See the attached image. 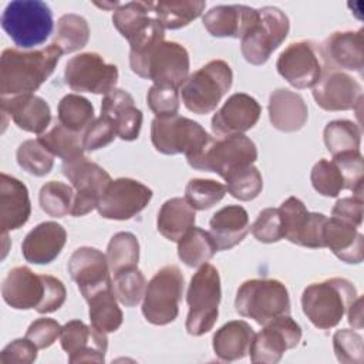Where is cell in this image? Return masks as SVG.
<instances>
[{"label": "cell", "instance_id": "cell-19", "mask_svg": "<svg viewBox=\"0 0 364 364\" xmlns=\"http://www.w3.org/2000/svg\"><path fill=\"white\" fill-rule=\"evenodd\" d=\"M151 198L152 191L146 185L131 178H118L108 183L97 209L104 219L127 220L138 215Z\"/></svg>", "mask_w": 364, "mask_h": 364}, {"label": "cell", "instance_id": "cell-30", "mask_svg": "<svg viewBox=\"0 0 364 364\" xmlns=\"http://www.w3.org/2000/svg\"><path fill=\"white\" fill-rule=\"evenodd\" d=\"M309 118L303 97L287 88H277L269 97V119L282 132L300 131Z\"/></svg>", "mask_w": 364, "mask_h": 364}, {"label": "cell", "instance_id": "cell-55", "mask_svg": "<svg viewBox=\"0 0 364 364\" xmlns=\"http://www.w3.org/2000/svg\"><path fill=\"white\" fill-rule=\"evenodd\" d=\"M38 347L28 340L16 338L10 344H7L0 353V364H30L37 358Z\"/></svg>", "mask_w": 364, "mask_h": 364}, {"label": "cell", "instance_id": "cell-50", "mask_svg": "<svg viewBox=\"0 0 364 364\" xmlns=\"http://www.w3.org/2000/svg\"><path fill=\"white\" fill-rule=\"evenodd\" d=\"M336 357L343 364H363V337L351 328L337 330L333 336Z\"/></svg>", "mask_w": 364, "mask_h": 364}, {"label": "cell", "instance_id": "cell-48", "mask_svg": "<svg viewBox=\"0 0 364 364\" xmlns=\"http://www.w3.org/2000/svg\"><path fill=\"white\" fill-rule=\"evenodd\" d=\"M310 181L313 188L327 198H336L344 189V179L338 166L328 159H320L314 164Z\"/></svg>", "mask_w": 364, "mask_h": 364}, {"label": "cell", "instance_id": "cell-14", "mask_svg": "<svg viewBox=\"0 0 364 364\" xmlns=\"http://www.w3.org/2000/svg\"><path fill=\"white\" fill-rule=\"evenodd\" d=\"M209 138L210 135L199 122L179 115L155 118L151 124L152 145L164 155L185 154L189 156L200 149Z\"/></svg>", "mask_w": 364, "mask_h": 364}, {"label": "cell", "instance_id": "cell-23", "mask_svg": "<svg viewBox=\"0 0 364 364\" xmlns=\"http://www.w3.org/2000/svg\"><path fill=\"white\" fill-rule=\"evenodd\" d=\"M262 107L249 94H232L212 117V131L218 136L243 134L259 121Z\"/></svg>", "mask_w": 364, "mask_h": 364}, {"label": "cell", "instance_id": "cell-41", "mask_svg": "<svg viewBox=\"0 0 364 364\" xmlns=\"http://www.w3.org/2000/svg\"><path fill=\"white\" fill-rule=\"evenodd\" d=\"M323 138L326 148L331 155L347 151H360L361 128L350 119H334L326 125Z\"/></svg>", "mask_w": 364, "mask_h": 364}, {"label": "cell", "instance_id": "cell-38", "mask_svg": "<svg viewBox=\"0 0 364 364\" xmlns=\"http://www.w3.org/2000/svg\"><path fill=\"white\" fill-rule=\"evenodd\" d=\"M90 40V27L82 16L68 13L58 18L54 44L63 51L70 54L81 50Z\"/></svg>", "mask_w": 364, "mask_h": 364}, {"label": "cell", "instance_id": "cell-45", "mask_svg": "<svg viewBox=\"0 0 364 364\" xmlns=\"http://www.w3.org/2000/svg\"><path fill=\"white\" fill-rule=\"evenodd\" d=\"M146 280L138 267H129L114 273L112 291L125 307L136 306L145 294Z\"/></svg>", "mask_w": 364, "mask_h": 364}, {"label": "cell", "instance_id": "cell-53", "mask_svg": "<svg viewBox=\"0 0 364 364\" xmlns=\"http://www.w3.org/2000/svg\"><path fill=\"white\" fill-rule=\"evenodd\" d=\"M115 136H117V132H115L114 124L108 118L101 115L97 119H94L91 125L85 129L82 135L84 149L97 151L100 148H104L109 145Z\"/></svg>", "mask_w": 364, "mask_h": 364}, {"label": "cell", "instance_id": "cell-42", "mask_svg": "<svg viewBox=\"0 0 364 364\" xmlns=\"http://www.w3.org/2000/svg\"><path fill=\"white\" fill-rule=\"evenodd\" d=\"M105 256L112 273L136 267L139 260V242L136 236L131 232L115 233L108 243Z\"/></svg>", "mask_w": 364, "mask_h": 364}, {"label": "cell", "instance_id": "cell-37", "mask_svg": "<svg viewBox=\"0 0 364 364\" xmlns=\"http://www.w3.org/2000/svg\"><path fill=\"white\" fill-rule=\"evenodd\" d=\"M216 252L210 233L200 228H191L178 240V256L188 267H199L208 263Z\"/></svg>", "mask_w": 364, "mask_h": 364}, {"label": "cell", "instance_id": "cell-2", "mask_svg": "<svg viewBox=\"0 0 364 364\" xmlns=\"http://www.w3.org/2000/svg\"><path fill=\"white\" fill-rule=\"evenodd\" d=\"M3 300L16 310L34 309L47 314L57 311L65 301L64 283L50 274H37L27 266L11 269L1 284Z\"/></svg>", "mask_w": 364, "mask_h": 364}, {"label": "cell", "instance_id": "cell-43", "mask_svg": "<svg viewBox=\"0 0 364 364\" xmlns=\"http://www.w3.org/2000/svg\"><path fill=\"white\" fill-rule=\"evenodd\" d=\"M17 164L27 173L34 176H46L54 165V155L38 141H23L16 152Z\"/></svg>", "mask_w": 364, "mask_h": 364}, {"label": "cell", "instance_id": "cell-32", "mask_svg": "<svg viewBox=\"0 0 364 364\" xmlns=\"http://www.w3.org/2000/svg\"><path fill=\"white\" fill-rule=\"evenodd\" d=\"M210 236L218 250H229L239 245L250 230L249 215L239 205H228L213 213L210 222Z\"/></svg>", "mask_w": 364, "mask_h": 364}, {"label": "cell", "instance_id": "cell-33", "mask_svg": "<svg viewBox=\"0 0 364 364\" xmlns=\"http://www.w3.org/2000/svg\"><path fill=\"white\" fill-rule=\"evenodd\" d=\"M255 331L243 320H232L223 324L213 334L212 347L222 361H236L247 355Z\"/></svg>", "mask_w": 364, "mask_h": 364}, {"label": "cell", "instance_id": "cell-40", "mask_svg": "<svg viewBox=\"0 0 364 364\" xmlns=\"http://www.w3.org/2000/svg\"><path fill=\"white\" fill-rule=\"evenodd\" d=\"M38 141L54 155L63 159V162L84 156V144L81 134L73 132L60 122L54 125L48 132L41 134Z\"/></svg>", "mask_w": 364, "mask_h": 364}, {"label": "cell", "instance_id": "cell-16", "mask_svg": "<svg viewBox=\"0 0 364 364\" xmlns=\"http://www.w3.org/2000/svg\"><path fill=\"white\" fill-rule=\"evenodd\" d=\"M64 81L73 91L105 95L117 85L118 68L97 53H81L67 61Z\"/></svg>", "mask_w": 364, "mask_h": 364}, {"label": "cell", "instance_id": "cell-5", "mask_svg": "<svg viewBox=\"0 0 364 364\" xmlns=\"http://www.w3.org/2000/svg\"><path fill=\"white\" fill-rule=\"evenodd\" d=\"M3 30L20 48L43 44L53 31V11L41 0L10 1L0 18Z\"/></svg>", "mask_w": 364, "mask_h": 364}, {"label": "cell", "instance_id": "cell-56", "mask_svg": "<svg viewBox=\"0 0 364 364\" xmlns=\"http://www.w3.org/2000/svg\"><path fill=\"white\" fill-rule=\"evenodd\" d=\"M363 203L364 198L361 196L353 195L341 198L334 203L331 209V218L360 228L363 222Z\"/></svg>", "mask_w": 364, "mask_h": 364}, {"label": "cell", "instance_id": "cell-57", "mask_svg": "<svg viewBox=\"0 0 364 364\" xmlns=\"http://www.w3.org/2000/svg\"><path fill=\"white\" fill-rule=\"evenodd\" d=\"M348 313V323L353 326L355 330H361L364 323H363V297L357 296V299L351 303V306L347 310Z\"/></svg>", "mask_w": 364, "mask_h": 364}, {"label": "cell", "instance_id": "cell-44", "mask_svg": "<svg viewBox=\"0 0 364 364\" xmlns=\"http://www.w3.org/2000/svg\"><path fill=\"white\" fill-rule=\"evenodd\" d=\"M73 188L60 181L46 182L38 193V202L43 212L51 218H63L71 213L74 202Z\"/></svg>", "mask_w": 364, "mask_h": 364}, {"label": "cell", "instance_id": "cell-22", "mask_svg": "<svg viewBox=\"0 0 364 364\" xmlns=\"http://www.w3.org/2000/svg\"><path fill=\"white\" fill-rule=\"evenodd\" d=\"M60 343L73 364L104 363L108 348L107 334L81 320H71L63 326Z\"/></svg>", "mask_w": 364, "mask_h": 364}, {"label": "cell", "instance_id": "cell-17", "mask_svg": "<svg viewBox=\"0 0 364 364\" xmlns=\"http://www.w3.org/2000/svg\"><path fill=\"white\" fill-rule=\"evenodd\" d=\"M301 334V327L289 314L273 318L266 323L252 340L249 348L252 363H279L287 350L299 346Z\"/></svg>", "mask_w": 364, "mask_h": 364}, {"label": "cell", "instance_id": "cell-7", "mask_svg": "<svg viewBox=\"0 0 364 364\" xmlns=\"http://www.w3.org/2000/svg\"><path fill=\"white\" fill-rule=\"evenodd\" d=\"M220 296V276L218 269L209 263L199 266L191 279L186 293L189 311L185 327L191 336L199 337L213 328L219 316Z\"/></svg>", "mask_w": 364, "mask_h": 364}, {"label": "cell", "instance_id": "cell-31", "mask_svg": "<svg viewBox=\"0 0 364 364\" xmlns=\"http://www.w3.org/2000/svg\"><path fill=\"white\" fill-rule=\"evenodd\" d=\"M323 242L324 247H328L341 262L358 264L364 259V236L353 225L327 218Z\"/></svg>", "mask_w": 364, "mask_h": 364}, {"label": "cell", "instance_id": "cell-28", "mask_svg": "<svg viewBox=\"0 0 364 364\" xmlns=\"http://www.w3.org/2000/svg\"><path fill=\"white\" fill-rule=\"evenodd\" d=\"M257 18V10L245 4H220L205 13L202 21L208 33L218 38H242Z\"/></svg>", "mask_w": 364, "mask_h": 364}, {"label": "cell", "instance_id": "cell-39", "mask_svg": "<svg viewBox=\"0 0 364 364\" xmlns=\"http://www.w3.org/2000/svg\"><path fill=\"white\" fill-rule=\"evenodd\" d=\"M58 122L73 132L81 134L94 121L92 104L80 94H67L58 102Z\"/></svg>", "mask_w": 364, "mask_h": 364}, {"label": "cell", "instance_id": "cell-24", "mask_svg": "<svg viewBox=\"0 0 364 364\" xmlns=\"http://www.w3.org/2000/svg\"><path fill=\"white\" fill-rule=\"evenodd\" d=\"M326 67L363 74L364 68V30L336 31L320 46Z\"/></svg>", "mask_w": 364, "mask_h": 364}, {"label": "cell", "instance_id": "cell-26", "mask_svg": "<svg viewBox=\"0 0 364 364\" xmlns=\"http://www.w3.org/2000/svg\"><path fill=\"white\" fill-rule=\"evenodd\" d=\"M101 115L114 124L117 136L121 139L134 141L139 136L144 117L128 91L114 88L105 94L101 101Z\"/></svg>", "mask_w": 364, "mask_h": 364}, {"label": "cell", "instance_id": "cell-9", "mask_svg": "<svg viewBox=\"0 0 364 364\" xmlns=\"http://www.w3.org/2000/svg\"><path fill=\"white\" fill-rule=\"evenodd\" d=\"M233 81L230 65L223 60H212L191 74L181 90L183 105L193 114L212 112Z\"/></svg>", "mask_w": 364, "mask_h": 364}, {"label": "cell", "instance_id": "cell-35", "mask_svg": "<svg viewBox=\"0 0 364 364\" xmlns=\"http://www.w3.org/2000/svg\"><path fill=\"white\" fill-rule=\"evenodd\" d=\"M206 3L199 0H171L156 1L155 17L164 30H178L196 20L205 10Z\"/></svg>", "mask_w": 364, "mask_h": 364}, {"label": "cell", "instance_id": "cell-29", "mask_svg": "<svg viewBox=\"0 0 364 364\" xmlns=\"http://www.w3.org/2000/svg\"><path fill=\"white\" fill-rule=\"evenodd\" d=\"M31 203L27 186L7 173L0 176V228L1 233L20 229L27 223Z\"/></svg>", "mask_w": 364, "mask_h": 364}, {"label": "cell", "instance_id": "cell-54", "mask_svg": "<svg viewBox=\"0 0 364 364\" xmlns=\"http://www.w3.org/2000/svg\"><path fill=\"white\" fill-rule=\"evenodd\" d=\"M61 326L57 320L54 318H47V317H41L34 320L27 331H26V337L28 340H31L38 350L41 348H47L51 344H54V341L60 337L61 334Z\"/></svg>", "mask_w": 364, "mask_h": 364}, {"label": "cell", "instance_id": "cell-6", "mask_svg": "<svg viewBox=\"0 0 364 364\" xmlns=\"http://www.w3.org/2000/svg\"><path fill=\"white\" fill-rule=\"evenodd\" d=\"M256 159L257 148L255 142L243 134L216 139L210 136L200 149L186 156L188 164L193 169L215 172L222 178L239 168L253 165Z\"/></svg>", "mask_w": 364, "mask_h": 364}, {"label": "cell", "instance_id": "cell-15", "mask_svg": "<svg viewBox=\"0 0 364 364\" xmlns=\"http://www.w3.org/2000/svg\"><path fill=\"white\" fill-rule=\"evenodd\" d=\"M61 169L64 176L77 189L71 215L84 216L90 213L98 206L105 188L112 181L109 173L95 162L88 161L85 156L63 162Z\"/></svg>", "mask_w": 364, "mask_h": 364}, {"label": "cell", "instance_id": "cell-21", "mask_svg": "<svg viewBox=\"0 0 364 364\" xmlns=\"http://www.w3.org/2000/svg\"><path fill=\"white\" fill-rule=\"evenodd\" d=\"M68 273L85 300L112 287L107 256L95 247L82 246L75 249L68 260Z\"/></svg>", "mask_w": 364, "mask_h": 364}, {"label": "cell", "instance_id": "cell-18", "mask_svg": "<svg viewBox=\"0 0 364 364\" xmlns=\"http://www.w3.org/2000/svg\"><path fill=\"white\" fill-rule=\"evenodd\" d=\"M283 237L289 242L310 247H324L323 230L327 216L317 212H309L304 203L296 198H287L279 208Z\"/></svg>", "mask_w": 364, "mask_h": 364}, {"label": "cell", "instance_id": "cell-13", "mask_svg": "<svg viewBox=\"0 0 364 364\" xmlns=\"http://www.w3.org/2000/svg\"><path fill=\"white\" fill-rule=\"evenodd\" d=\"M277 73L294 88L314 87L326 73V61L318 44L300 40L289 44L276 63Z\"/></svg>", "mask_w": 364, "mask_h": 364}, {"label": "cell", "instance_id": "cell-12", "mask_svg": "<svg viewBox=\"0 0 364 364\" xmlns=\"http://www.w3.org/2000/svg\"><path fill=\"white\" fill-rule=\"evenodd\" d=\"M154 1H129L114 10L112 23L128 40L129 53H139L164 41L165 30L154 11Z\"/></svg>", "mask_w": 364, "mask_h": 364}, {"label": "cell", "instance_id": "cell-1", "mask_svg": "<svg viewBox=\"0 0 364 364\" xmlns=\"http://www.w3.org/2000/svg\"><path fill=\"white\" fill-rule=\"evenodd\" d=\"M63 51L53 43L47 47L24 51L6 48L0 60L1 97L31 94L54 73Z\"/></svg>", "mask_w": 364, "mask_h": 364}, {"label": "cell", "instance_id": "cell-27", "mask_svg": "<svg viewBox=\"0 0 364 364\" xmlns=\"http://www.w3.org/2000/svg\"><path fill=\"white\" fill-rule=\"evenodd\" d=\"M67 242L65 229L57 222H43L31 229L23 243V257L33 264H48L57 259Z\"/></svg>", "mask_w": 364, "mask_h": 364}, {"label": "cell", "instance_id": "cell-10", "mask_svg": "<svg viewBox=\"0 0 364 364\" xmlns=\"http://www.w3.org/2000/svg\"><path fill=\"white\" fill-rule=\"evenodd\" d=\"M183 284V274L178 266L169 264L159 269L145 289L142 301L145 320L155 326L172 323L179 313Z\"/></svg>", "mask_w": 364, "mask_h": 364}, {"label": "cell", "instance_id": "cell-36", "mask_svg": "<svg viewBox=\"0 0 364 364\" xmlns=\"http://www.w3.org/2000/svg\"><path fill=\"white\" fill-rule=\"evenodd\" d=\"M88 301V314L90 321L94 328L102 333H114L117 331L124 320L122 311L118 307L117 297L112 291V287L105 289L97 294H94Z\"/></svg>", "mask_w": 364, "mask_h": 364}, {"label": "cell", "instance_id": "cell-51", "mask_svg": "<svg viewBox=\"0 0 364 364\" xmlns=\"http://www.w3.org/2000/svg\"><path fill=\"white\" fill-rule=\"evenodd\" d=\"M148 107L155 114V118H169L178 115L179 92L173 87L152 85L146 95Z\"/></svg>", "mask_w": 364, "mask_h": 364}, {"label": "cell", "instance_id": "cell-3", "mask_svg": "<svg viewBox=\"0 0 364 364\" xmlns=\"http://www.w3.org/2000/svg\"><path fill=\"white\" fill-rule=\"evenodd\" d=\"M355 286L343 277H331L309 284L301 294V309L320 330L336 327L357 299Z\"/></svg>", "mask_w": 364, "mask_h": 364}, {"label": "cell", "instance_id": "cell-49", "mask_svg": "<svg viewBox=\"0 0 364 364\" xmlns=\"http://www.w3.org/2000/svg\"><path fill=\"white\" fill-rule=\"evenodd\" d=\"M333 162L338 166L343 179L344 189L353 191V195L363 198V173L364 159L360 151H347L333 155Z\"/></svg>", "mask_w": 364, "mask_h": 364}, {"label": "cell", "instance_id": "cell-8", "mask_svg": "<svg viewBox=\"0 0 364 364\" xmlns=\"http://www.w3.org/2000/svg\"><path fill=\"white\" fill-rule=\"evenodd\" d=\"M235 307L240 316L264 326L276 317L290 314V297L280 280L250 279L237 289Z\"/></svg>", "mask_w": 364, "mask_h": 364}, {"label": "cell", "instance_id": "cell-25", "mask_svg": "<svg viewBox=\"0 0 364 364\" xmlns=\"http://www.w3.org/2000/svg\"><path fill=\"white\" fill-rule=\"evenodd\" d=\"M3 115H9L23 131L43 134L51 121V109L46 100L34 94L1 97Z\"/></svg>", "mask_w": 364, "mask_h": 364}, {"label": "cell", "instance_id": "cell-47", "mask_svg": "<svg viewBox=\"0 0 364 364\" xmlns=\"http://www.w3.org/2000/svg\"><path fill=\"white\" fill-rule=\"evenodd\" d=\"M228 189L226 185L213 179L195 178L185 188V199L195 210H206L223 199Z\"/></svg>", "mask_w": 364, "mask_h": 364}, {"label": "cell", "instance_id": "cell-52", "mask_svg": "<svg viewBox=\"0 0 364 364\" xmlns=\"http://www.w3.org/2000/svg\"><path fill=\"white\" fill-rule=\"evenodd\" d=\"M252 235L262 243H274L283 239V229L279 209H263L252 225Z\"/></svg>", "mask_w": 364, "mask_h": 364}, {"label": "cell", "instance_id": "cell-4", "mask_svg": "<svg viewBox=\"0 0 364 364\" xmlns=\"http://www.w3.org/2000/svg\"><path fill=\"white\" fill-rule=\"evenodd\" d=\"M129 67L155 85L181 88L189 77L188 50L175 41H162L139 53H129Z\"/></svg>", "mask_w": 364, "mask_h": 364}, {"label": "cell", "instance_id": "cell-20", "mask_svg": "<svg viewBox=\"0 0 364 364\" xmlns=\"http://www.w3.org/2000/svg\"><path fill=\"white\" fill-rule=\"evenodd\" d=\"M313 98L324 111L360 112L363 104V87L348 73L326 70L321 80L313 87Z\"/></svg>", "mask_w": 364, "mask_h": 364}, {"label": "cell", "instance_id": "cell-11", "mask_svg": "<svg viewBox=\"0 0 364 364\" xmlns=\"http://www.w3.org/2000/svg\"><path fill=\"white\" fill-rule=\"evenodd\" d=\"M290 21L284 11L274 6H264L257 10V18L240 38L243 58L253 64H264L272 53L286 40Z\"/></svg>", "mask_w": 364, "mask_h": 364}, {"label": "cell", "instance_id": "cell-46", "mask_svg": "<svg viewBox=\"0 0 364 364\" xmlns=\"http://www.w3.org/2000/svg\"><path fill=\"white\" fill-rule=\"evenodd\" d=\"M226 189L228 192L243 202L253 200L259 196V193L263 189V178L260 171L253 166L247 165L243 168H239L230 173H228L225 178Z\"/></svg>", "mask_w": 364, "mask_h": 364}, {"label": "cell", "instance_id": "cell-34", "mask_svg": "<svg viewBox=\"0 0 364 364\" xmlns=\"http://www.w3.org/2000/svg\"><path fill=\"white\" fill-rule=\"evenodd\" d=\"M196 212L185 198H171L164 202L158 212L156 229L171 242H178L195 226Z\"/></svg>", "mask_w": 364, "mask_h": 364}]
</instances>
